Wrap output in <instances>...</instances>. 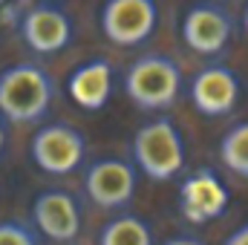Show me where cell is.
<instances>
[{
	"label": "cell",
	"mask_w": 248,
	"mask_h": 245,
	"mask_svg": "<svg viewBox=\"0 0 248 245\" xmlns=\"http://www.w3.org/2000/svg\"><path fill=\"white\" fill-rule=\"evenodd\" d=\"M55 84L38 63H15L0 72V116L15 124L38 122L49 113Z\"/></svg>",
	"instance_id": "6da1fadb"
},
{
	"label": "cell",
	"mask_w": 248,
	"mask_h": 245,
	"mask_svg": "<svg viewBox=\"0 0 248 245\" xmlns=\"http://www.w3.org/2000/svg\"><path fill=\"white\" fill-rule=\"evenodd\" d=\"M124 92L139 110H170L182 92V69L168 55H141L124 72Z\"/></svg>",
	"instance_id": "7a4b0ae2"
},
{
	"label": "cell",
	"mask_w": 248,
	"mask_h": 245,
	"mask_svg": "<svg viewBox=\"0 0 248 245\" xmlns=\"http://www.w3.org/2000/svg\"><path fill=\"white\" fill-rule=\"evenodd\" d=\"M133 159L153 182H170L185 168V141L170 119H150L133 136Z\"/></svg>",
	"instance_id": "3957f363"
},
{
	"label": "cell",
	"mask_w": 248,
	"mask_h": 245,
	"mask_svg": "<svg viewBox=\"0 0 248 245\" xmlns=\"http://www.w3.org/2000/svg\"><path fill=\"white\" fill-rule=\"evenodd\" d=\"M29 156L32 162L49 173V176H66V173H75L87 156V141H84V133L75 130L72 124L63 122H52L44 124L35 136H32V144H29Z\"/></svg>",
	"instance_id": "277c9868"
},
{
	"label": "cell",
	"mask_w": 248,
	"mask_h": 245,
	"mask_svg": "<svg viewBox=\"0 0 248 245\" xmlns=\"http://www.w3.org/2000/svg\"><path fill=\"white\" fill-rule=\"evenodd\" d=\"M159 20V6L153 0H107L101 6V29L116 46H141Z\"/></svg>",
	"instance_id": "5b68a950"
},
{
	"label": "cell",
	"mask_w": 248,
	"mask_h": 245,
	"mask_svg": "<svg viewBox=\"0 0 248 245\" xmlns=\"http://www.w3.org/2000/svg\"><path fill=\"white\" fill-rule=\"evenodd\" d=\"M23 44L38 55L61 52L72 41V20L55 3H35L23 6V15L17 17Z\"/></svg>",
	"instance_id": "8992f818"
},
{
	"label": "cell",
	"mask_w": 248,
	"mask_h": 245,
	"mask_svg": "<svg viewBox=\"0 0 248 245\" xmlns=\"http://www.w3.org/2000/svg\"><path fill=\"white\" fill-rule=\"evenodd\" d=\"M231 193L211 168H199L179 184V211L190 225H205L228 211Z\"/></svg>",
	"instance_id": "52a82bcc"
},
{
	"label": "cell",
	"mask_w": 248,
	"mask_h": 245,
	"mask_svg": "<svg viewBox=\"0 0 248 245\" xmlns=\"http://www.w3.org/2000/svg\"><path fill=\"white\" fill-rule=\"evenodd\" d=\"M240 92H243L240 78L219 63L199 69L190 81V104L196 107V113L208 119L234 113V107L240 104Z\"/></svg>",
	"instance_id": "ba28073f"
},
{
	"label": "cell",
	"mask_w": 248,
	"mask_h": 245,
	"mask_svg": "<svg viewBox=\"0 0 248 245\" xmlns=\"http://www.w3.org/2000/svg\"><path fill=\"white\" fill-rule=\"evenodd\" d=\"M231 38V17L217 3H193L182 15V41L199 55H217Z\"/></svg>",
	"instance_id": "9c48e42d"
},
{
	"label": "cell",
	"mask_w": 248,
	"mask_h": 245,
	"mask_svg": "<svg viewBox=\"0 0 248 245\" xmlns=\"http://www.w3.org/2000/svg\"><path fill=\"white\" fill-rule=\"evenodd\" d=\"M84 187L98 208H124L136 193V170L122 159H98L87 168Z\"/></svg>",
	"instance_id": "30bf717a"
},
{
	"label": "cell",
	"mask_w": 248,
	"mask_h": 245,
	"mask_svg": "<svg viewBox=\"0 0 248 245\" xmlns=\"http://www.w3.org/2000/svg\"><path fill=\"white\" fill-rule=\"evenodd\" d=\"M32 219L44 237L55 243H72L81 231V205L66 190H44L32 202Z\"/></svg>",
	"instance_id": "8fae6325"
},
{
	"label": "cell",
	"mask_w": 248,
	"mask_h": 245,
	"mask_svg": "<svg viewBox=\"0 0 248 245\" xmlns=\"http://www.w3.org/2000/svg\"><path fill=\"white\" fill-rule=\"evenodd\" d=\"M66 92L87 113L107 107V101L113 95V66H110V61L93 58V61L81 63L78 69H72V75L66 78Z\"/></svg>",
	"instance_id": "7c38bea8"
},
{
	"label": "cell",
	"mask_w": 248,
	"mask_h": 245,
	"mask_svg": "<svg viewBox=\"0 0 248 245\" xmlns=\"http://www.w3.org/2000/svg\"><path fill=\"white\" fill-rule=\"evenodd\" d=\"M98 245H153V231L141 216L122 214L101 228Z\"/></svg>",
	"instance_id": "4fadbf2b"
},
{
	"label": "cell",
	"mask_w": 248,
	"mask_h": 245,
	"mask_svg": "<svg viewBox=\"0 0 248 245\" xmlns=\"http://www.w3.org/2000/svg\"><path fill=\"white\" fill-rule=\"evenodd\" d=\"M219 159H222V165L231 173L248 179V122L234 124L222 136V141H219Z\"/></svg>",
	"instance_id": "5bb4252c"
},
{
	"label": "cell",
	"mask_w": 248,
	"mask_h": 245,
	"mask_svg": "<svg viewBox=\"0 0 248 245\" xmlns=\"http://www.w3.org/2000/svg\"><path fill=\"white\" fill-rule=\"evenodd\" d=\"M0 245H38V237L20 222H0Z\"/></svg>",
	"instance_id": "9a60e30c"
},
{
	"label": "cell",
	"mask_w": 248,
	"mask_h": 245,
	"mask_svg": "<svg viewBox=\"0 0 248 245\" xmlns=\"http://www.w3.org/2000/svg\"><path fill=\"white\" fill-rule=\"evenodd\" d=\"M222 245H248V222L246 225H240V228H237V231H234Z\"/></svg>",
	"instance_id": "2e32d148"
},
{
	"label": "cell",
	"mask_w": 248,
	"mask_h": 245,
	"mask_svg": "<svg viewBox=\"0 0 248 245\" xmlns=\"http://www.w3.org/2000/svg\"><path fill=\"white\" fill-rule=\"evenodd\" d=\"M165 245H205L199 237H190V234H182V237H170Z\"/></svg>",
	"instance_id": "e0dca14e"
},
{
	"label": "cell",
	"mask_w": 248,
	"mask_h": 245,
	"mask_svg": "<svg viewBox=\"0 0 248 245\" xmlns=\"http://www.w3.org/2000/svg\"><path fill=\"white\" fill-rule=\"evenodd\" d=\"M6 150V127H3V122H0V153Z\"/></svg>",
	"instance_id": "ac0fdd59"
},
{
	"label": "cell",
	"mask_w": 248,
	"mask_h": 245,
	"mask_svg": "<svg viewBox=\"0 0 248 245\" xmlns=\"http://www.w3.org/2000/svg\"><path fill=\"white\" fill-rule=\"evenodd\" d=\"M243 26H246V35H248V6H246V15H243Z\"/></svg>",
	"instance_id": "d6986e66"
}]
</instances>
